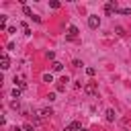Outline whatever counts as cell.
I'll use <instances>...</instances> for the list:
<instances>
[{"label":"cell","instance_id":"obj_1","mask_svg":"<svg viewBox=\"0 0 131 131\" xmlns=\"http://www.w3.org/2000/svg\"><path fill=\"white\" fill-rule=\"evenodd\" d=\"M104 12H106V16H113V12H119V4H117V0L106 2V4H104Z\"/></svg>","mask_w":131,"mask_h":131},{"label":"cell","instance_id":"obj_2","mask_svg":"<svg viewBox=\"0 0 131 131\" xmlns=\"http://www.w3.org/2000/svg\"><path fill=\"white\" fill-rule=\"evenodd\" d=\"M84 92L90 94V96H94V94L98 92V84H96V82H88V84L84 86Z\"/></svg>","mask_w":131,"mask_h":131},{"label":"cell","instance_id":"obj_3","mask_svg":"<svg viewBox=\"0 0 131 131\" xmlns=\"http://www.w3.org/2000/svg\"><path fill=\"white\" fill-rule=\"evenodd\" d=\"M88 27H90V29H98V27H100V16L90 14V16H88Z\"/></svg>","mask_w":131,"mask_h":131},{"label":"cell","instance_id":"obj_4","mask_svg":"<svg viewBox=\"0 0 131 131\" xmlns=\"http://www.w3.org/2000/svg\"><path fill=\"white\" fill-rule=\"evenodd\" d=\"M78 33H80V31H78V27H74V25H70V27H68V39H76V37H78Z\"/></svg>","mask_w":131,"mask_h":131},{"label":"cell","instance_id":"obj_5","mask_svg":"<svg viewBox=\"0 0 131 131\" xmlns=\"http://www.w3.org/2000/svg\"><path fill=\"white\" fill-rule=\"evenodd\" d=\"M0 68H2V70H8V68H10V59H8L6 53H2V57H0Z\"/></svg>","mask_w":131,"mask_h":131},{"label":"cell","instance_id":"obj_6","mask_svg":"<svg viewBox=\"0 0 131 131\" xmlns=\"http://www.w3.org/2000/svg\"><path fill=\"white\" fill-rule=\"evenodd\" d=\"M14 84H16L18 88H27V82H25L23 76H14Z\"/></svg>","mask_w":131,"mask_h":131},{"label":"cell","instance_id":"obj_7","mask_svg":"<svg viewBox=\"0 0 131 131\" xmlns=\"http://www.w3.org/2000/svg\"><path fill=\"white\" fill-rule=\"evenodd\" d=\"M104 115H106V121H108V123H113V121H115V117H117L113 108H106V113H104Z\"/></svg>","mask_w":131,"mask_h":131},{"label":"cell","instance_id":"obj_8","mask_svg":"<svg viewBox=\"0 0 131 131\" xmlns=\"http://www.w3.org/2000/svg\"><path fill=\"white\" fill-rule=\"evenodd\" d=\"M76 129H82V125H80L78 121H74V123H70V125L66 127V131H76Z\"/></svg>","mask_w":131,"mask_h":131},{"label":"cell","instance_id":"obj_9","mask_svg":"<svg viewBox=\"0 0 131 131\" xmlns=\"http://www.w3.org/2000/svg\"><path fill=\"white\" fill-rule=\"evenodd\" d=\"M4 29H8V27H6V16L0 14V31H4Z\"/></svg>","mask_w":131,"mask_h":131},{"label":"cell","instance_id":"obj_10","mask_svg":"<svg viewBox=\"0 0 131 131\" xmlns=\"http://www.w3.org/2000/svg\"><path fill=\"white\" fill-rule=\"evenodd\" d=\"M61 68H63V66H61L59 61H53V63H51V70H53V72H61Z\"/></svg>","mask_w":131,"mask_h":131},{"label":"cell","instance_id":"obj_11","mask_svg":"<svg viewBox=\"0 0 131 131\" xmlns=\"http://www.w3.org/2000/svg\"><path fill=\"white\" fill-rule=\"evenodd\" d=\"M39 115H41V117H45V119H47V117H51V115H53V111H51V108H43V111H41V113H39Z\"/></svg>","mask_w":131,"mask_h":131},{"label":"cell","instance_id":"obj_12","mask_svg":"<svg viewBox=\"0 0 131 131\" xmlns=\"http://www.w3.org/2000/svg\"><path fill=\"white\" fill-rule=\"evenodd\" d=\"M12 98H16V100L20 98V88H16V86L12 88Z\"/></svg>","mask_w":131,"mask_h":131},{"label":"cell","instance_id":"obj_13","mask_svg":"<svg viewBox=\"0 0 131 131\" xmlns=\"http://www.w3.org/2000/svg\"><path fill=\"white\" fill-rule=\"evenodd\" d=\"M23 12H25V14H27V16H31V18H33V16H35V14H33V12H31V8H29V6H23Z\"/></svg>","mask_w":131,"mask_h":131},{"label":"cell","instance_id":"obj_14","mask_svg":"<svg viewBox=\"0 0 131 131\" xmlns=\"http://www.w3.org/2000/svg\"><path fill=\"white\" fill-rule=\"evenodd\" d=\"M115 33H117L119 37H123V35H125V29H123V27H115Z\"/></svg>","mask_w":131,"mask_h":131},{"label":"cell","instance_id":"obj_15","mask_svg":"<svg viewBox=\"0 0 131 131\" xmlns=\"http://www.w3.org/2000/svg\"><path fill=\"white\" fill-rule=\"evenodd\" d=\"M119 14H131V8H119Z\"/></svg>","mask_w":131,"mask_h":131},{"label":"cell","instance_id":"obj_16","mask_svg":"<svg viewBox=\"0 0 131 131\" xmlns=\"http://www.w3.org/2000/svg\"><path fill=\"white\" fill-rule=\"evenodd\" d=\"M72 66H74V68H82V66H84V63H82V61H80V59H74V61H72Z\"/></svg>","mask_w":131,"mask_h":131},{"label":"cell","instance_id":"obj_17","mask_svg":"<svg viewBox=\"0 0 131 131\" xmlns=\"http://www.w3.org/2000/svg\"><path fill=\"white\" fill-rule=\"evenodd\" d=\"M43 82H53V76H51V74H45V76H43Z\"/></svg>","mask_w":131,"mask_h":131},{"label":"cell","instance_id":"obj_18","mask_svg":"<svg viewBox=\"0 0 131 131\" xmlns=\"http://www.w3.org/2000/svg\"><path fill=\"white\" fill-rule=\"evenodd\" d=\"M49 6H51V8H59V2H57V0H51Z\"/></svg>","mask_w":131,"mask_h":131},{"label":"cell","instance_id":"obj_19","mask_svg":"<svg viewBox=\"0 0 131 131\" xmlns=\"http://www.w3.org/2000/svg\"><path fill=\"white\" fill-rule=\"evenodd\" d=\"M23 31H25V35H27V37H29V35H31V29H29V27H27V25H25V23H23Z\"/></svg>","mask_w":131,"mask_h":131},{"label":"cell","instance_id":"obj_20","mask_svg":"<svg viewBox=\"0 0 131 131\" xmlns=\"http://www.w3.org/2000/svg\"><path fill=\"white\" fill-rule=\"evenodd\" d=\"M86 74H88V76H94L96 70H94V68H86Z\"/></svg>","mask_w":131,"mask_h":131},{"label":"cell","instance_id":"obj_21","mask_svg":"<svg viewBox=\"0 0 131 131\" xmlns=\"http://www.w3.org/2000/svg\"><path fill=\"white\" fill-rule=\"evenodd\" d=\"M23 129H25V131H33V125H31V123H25Z\"/></svg>","mask_w":131,"mask_h":131},{"label":"cell","instance_id":"obj_22","mask_svg":"<svg viewBox=\"0 0 131 131\" xmlns=\"http://www.w3.org/2000/svg\"><path fill=\"white\" fill-rule=\"evenodd\" d=\"M47 100H49V102L55 100V92H49V94H47Z\"/></svg>","mask_w":131,"mask_h":131},{"label":"cell","instance_id":"obj_23","mask_svg":"<svg viewBox=\"0 0 131 131\" xmlns=\"http://www.w3.org/2000/svg\"><path fill=\"white\" fill-rule=\"evenodd\" d=\"M10 131H20V127H12V129H10Z\"/></svg>","mask_w":131,"mask_h":131}]
</instances>
